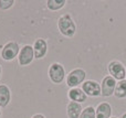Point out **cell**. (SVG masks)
Returning a JSON list of instances; mask_svg holds the SVG:
<instances>
[{
    "label": "cell",
    "mask_w": 126,
    "mask_h": 118,
    "mask_svg": "<svg viewBox=\"0 0 126 118\" xmlns=\"http://www.w3.org/2000/svg\"><path fill=\"white\" fill-rule=\"evenodd\" d=\"M58 29L64 37L72 38L76 33V24L71 14L65 13L58 19Z\"/></svg>",
    "instance_id": "1"
},
{
    "label": "cell",
    "mask_w": 126,
    "mask_h": 118,
    "mask_svg": "<svg viewBox=\"0 0 126 118\" xmlns=\"http://www.w3.org/2000/svg\"><path fill=\"white\" fill-rule=\"evenodd\" d=\"M49 79L54 84H61L65 79V70L62 64L60 63H52L48 70Z\"/></svg>",
    "instance_id": "2"
},
{
    "label": "cell",
    "mask_w": 126,
    "mask_h": 118,
    "mask_svg": "<svg viewBox=\"0 0 126 118\" xmlns=\"http://www.w3.org/2000/svg\"><path fill=\"white\" fill-rule=\"evenodd\" d=\"M85 76H86V73L84 70L82 68H74L73 71L69 73L66 77V85L71 88L78 87L80 84L84 83L85 81Z\"/></svg>",
    "instance_id": "3"
},
{
    "label": "cell",
    "mask_w": 126,
    "mask_h": 118,
    "mask_svg": "<svg viewBox=\"0 0 126 118\" xmlns=\"http://www.w3.org/2000/svg\"><path fill=\"white\" fill-rule=\"evenodd\" d=\"M34 60V51H33V46L30 44H26L20 49L19 55H18V62L20 65L27 66L29 64L32 63Z\"/></svg>",
    "instance_id": "4"
},
{
    "label": "cell",
    "mask_w": 126,
    "mask_h": 118,
    "mask_svg": "<svg viewBox=\"0 0 126 118\" xmlns=\"http://www.w3.org/2000/svg\"><path fill=\"white\" fill-rule=\"evenodd\" d=\"M19 52H20L19 44L15 41H11V42H8L2 48L1 57L4 61H12V60H15V57H17L19 55Z\"/></svg>",
    "instance_id": "5"
},
{
    "label": "cell",
    "mask_w": 126,
    "mask_h": 118,
    "mask_svg": "<svg viewBox=\"0 0 126 118\" xmlns=\"http://www.w3.org/2000/svg\"><path fill=\"white\" fill-rule=\"evenodd\" d=\"M109 73L111 76L118 81H123L126 77V68L120 61H112L109 64Z\"/></svg>",
    "instance_id": "6"
},
{
    "label": "cell",
    "mask_w": 126,
    "mask_h": 118,
    "mask_svg": "<svg viewBox=\"0 0 126 118\" xmlns=\"http://www.w3.org/2000/svg\"><path fill=\"white\" fill-rule=\"evenodd\" d=\"M82 90L83 92L86 94V96L91 97H98L102 96V90H101V85L95 81H85L82 84Z\"/></svg>",
    "instance_id": "7"
},
{
    "label": "cell",
    "mask_w": 126,
    "mask_h": 118,
    "mask_svg": "<svg viewBox=\"0 0 126 118\" xmlns=\"http://www.w3.org/2000/svg\"><path fill=\"white\" fill-rule=\"evenodd\" d=\"M116 79H113L111 75L105 76L101 84V90H102V96L103 97H110L114 94L116 87Z\"/></svg>",
    "instance_id": "8"
},
{
    "label": "cell",
    "mask_w": 126,
    "mask_h": 118,
    "mask_svg": "<svg viewBox=\"0 0 126 118\" xmlns=\"http://www.w3.org/2000/svg\"><path fill=\"white\" fill-rule=\"evenodd\" d=\"M33 51H34V59H43L48 52V43L46 40L42 38L35 40L33 44Z\"/></svg>",
    "instance_id": "9"
},
{
    "label": "cell",
    "mask_w": 126,
    "mask_h": 118,
    "mask_svg": "<svg viewBox=\"0 0 126 118\" xmlns=\"http://www.w3.org/2000/svg\"><path fill=\"white\" fill-rule=\"evenodd\" d=\"M67 97L71 102H74V103H83V102L86 101L87 96L84 92H83L82 88H79V87H74L71 88V90L67 92Z\"/></svg>",
    "instance_id": "10"
},
{
    "label": "cell",
    "mask_w": 126,
    "mask_h": 118,
    "mask_svg": "<svg viewBox=\"0 0 126 118\" xmlns=\"http://www.w3.org/2000/svg\"><path fill=\"white\" fill-rule=\"evenodd\" d=\"M96 118H111L112 117V106L106 102L100 103L95 108Z\"/></svg>",
    "instance_id": "11"
},
{
    "label": "cell",
    "mask_w": 126,
    "mask_h": 118,
    "mask_svg": "<svg viewBox=\"0 0 126 118\" xmlns=\"http://www.w3.org/2000/svg\"><path fill=\"white\" fill-rule=\"evenodd\" d=\"M83 112V108L81 104L74 103V102H70L66 106V114L69 118H80L81 114Z\"/></svg>",
    "instance_id": "12"
},
{
    "label": "cell",
    "mask_w": 126,
    "mask_h": 118,
    "mask_svg": "<svg viewBox=\"0 0 126 118\" xmlns=\"http://www.w3.org/2000/svg\"><path fill=\"white\" fill-rule=\"evenodd\" d=\"M11 92L7 85H0V107H6L10 103Z\"/></svg>",
    "instance_id": "13"
},
{
    "label": "cell",
    "mask_w": 126,
    "mask_h": 118,
    "mask_svg": "<svg viewBox=\"0 0 126 118\" xmlns=\"http://www.w3.org/2000/svg\"><path fill=\"white\" fill-rule=\"evenodd\" d=\"M114 95L117 98H126V79L120 81L116 84Z\"/></svg>",
    "instance_id": "14"
},
{
    "label": "cell",
    "mask_w": 126,
    "mask_h": 118,
    "mask_svg": "<svg viewBox=\"0 0 126 118\" xmlns=\"http://www.w3.org/2000/svg\"><path fill=\"white\" fill-rule=\"evenodd\" d=\"M65 3H66L65 0H48L47 1V7H48V9H50L52 11H57L62 9L65 6Z\"/></svg>",
    "instance_id": "15"
},
{
    "label": "cell",
    "mask_w": 126,
    "mask_h": 118,
    "mask_svg": "<svg viewBox=\"0 0 126 118\" xmlns=\"http://www.w3.org/2000/svg\"><path fill=\"white\" fill-rule=\"evenodd\" d=\"M80 118H96L95 108H94L93 106H87V107H85L84 109H83Z\"/></svg>",
    "instance_id": "16"
},
{
    "label": "cell",
    "mask_w": 126,
    "mask_h": 118,
    "mask_svg": "<svg viewBox=\"0 0 126 118\" xmlns=\"http://www.w3.org/2000/svg\"><path fill=\"white\" fill-rule=\"evenodd\" d=\"M15 1L13 0H0V9L2 10H8L9 8L13 6Z\"/></svg>",
    "instance_id": "17"
},
{
    "label": "cell",
    "mask_w": 126,
    "mask_h": 118,
    "mask_svg": "<svg viewBox=\"0 0 126 118\" xmlns=\"http://www.w3.org/2000/svg\"><path fill=\"white\" fill-rule=\"evenodd\" d=\"M31 118H46V117H44L42 114H35V115H33Z\"/></svg>",
    "instance_id": "18"
},
{
    "label": "cell",
    "mask_w": 126,
    "mask_h": 118,
    "mask_svg": "<svg viewBox=\"0 0 126 118\" xmlns=\"http://www.w3.org/2000/svg\"><path fill=\"white\" fill-rule=\"evenodd\" d=\"M122 118H126V113H124V114L122 115Z\"/></svg>",
    "instance_id": "19"
},
{
    "label": "cell",
    "mask_w": 126,
    "mask_h": 118,
    "mask_svg": "<svg viewBox=\"0 0 126 118\" xmlns=\"http://www.w3.org/2000/svg\"><path fill=\"white\" fill-rule=\"evenodd\" d=\"M0 76H1V66H0Z\"/></svg>",
    "instance_id": "20"
},
{
    "label": "cell",
    "mask_w": 126,
    "mask_h": 118,
    "mask_svg": "<svg viewBox=\"0 0 126 118\" xmlns=\"http://www.w3.org/2000/svg\"><path fill=\"white\" fill-rule=\"evenodd\" d=\"M0 118H1V110H0Z\"/></svg>",
    "instance_id": "21"
},
{
    "label": "cell",
    "mask_w": 126,
    "mask_h": 118,
    "mask_svg": "<svg viewBox=\"0 0 126 118\" xmlns=\"http://www.w3.org/2000/svg\"><path fill=\"white\" fill-rule=\"evenodd\" d=\"M111 118H118V117H111Z\"/></svg>",
    "instance_id": "22"
}]
</instances>
